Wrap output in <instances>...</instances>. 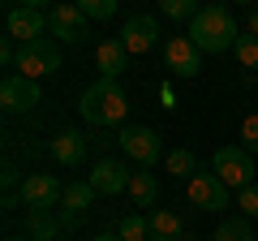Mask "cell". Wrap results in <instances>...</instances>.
Segmentation results:
<instances>
[{
  "label": "cell",
  "instance_id": "obj_25",
  "mask_svg": "<svg viewBox=\"0 0 258 241\" xmlns=\"http://www.w3.org/2000/svg\"><path fill=\"white\" fill-rule=\"evenodd\" d=\"M78 9L86 13V22H103V18H112V13H116V0H82Z\"/></svg>",
  "mask_w": 258,
  "mask_h": 241
},
{
  "label": "cell",
  "instance_id": "obj_29",
  "mask_svg": "<svg viewBox=\"0 0 258 241\" xmlns=\"http://www.w3.org/2000/svg\"><path fill=\"white\" fill-rule=\"evenodd\" d=\"M245 35L258 39V9H249V18H245Z\"/></svg>",
  "mask_w": 258,
  "mask_h": 241
},
{
  "label": "cell",
  "instance_id": "obj_32",
  "mask_svg": "<svg viewBox=\"0 0 258 241\" xmlns=\"http://www.w3.org/2000/svg\"><path fill=\"white\" fill-rule=\"evenodd\" d=\"M60 241H69V237H60Z\"/></svg>",
  "mask_w": 258,
  "mask_h": 241
},
{
  "label": "cell",
  "instance_id": "obj_17",
  "mask_svg": "<svg viewBox=\"0 0 258 241\" xmlns=\"http://www.w3.org/2000/svg\"><path fill=\"white\" fill-rule=\"evenodd\" d=\"M26 237H30V241H60V237H64L60 215H52V211H30V215H26Z\"/></svg>",
  "mask_w": 258,
  "mask_h": 241
},
{
  "label": "cell",
  "instance_id": "obj_31",
  "mask_svg": "<svg viewBox=\"0 0 258 241\" xmlns=\"http://www.w3.org/2000/svg\"><path fill=\"white\" fill-rule=\"evenodd\" d=\"M5 241H30V237H5Z\"/></svg>",
  "mask_w": 258,
  "mask_h": 241
},
{
  "label": "cell",
  "instance_id": "obj_22",
  "mask_svg": "<svg viewBox=\"0 0 258 241\" xmlns=\"http://www.w3.org/2000/svg\"><path fill=\"white\" fill-rule=\"evenodd\" d=\"M116 237L120 241H151V224L142 220V215H120V224H116Z\"/></svg>",
  "mask_w": 258,
  "mask_h": 241
},
{
  "label": "cell",
  "instance_id": "obj_23",
  "mask_svg": "<svg viewBox=\"0 0 258 241\" xmlns=\"http://www.w3.org/2000/svg\"><path fill=\"white\" fill-rule=\"evenodd\" d=\"M159 9L172 22H194L198 18V0H159Z\"/></svg>",
  "mask_w": 258,
  "mask_h": 241
},
{
  "label": "cell",
  "instance_id": "obj_11",
  "mask_svg": "<svg viewBox=\"0 0 258 241\" xmlns=\"http://www.w3.org/2000/svg\"><path fill=\"white\" fill-rule=\"evenodd\" d=\"M116 39L125 43L129 56H142V52H151V47L159 43V22L151 18V13H138V18H129L125 26H120Z\"/></svg>",
  "mask_w": 258,
  "mask_h": 241
},
{
  "label": "cell",
  "instance_id": "obj_1",
  "mask_svg": "<svg viewBox=\"0 0 258 241\" xmlns=\"http://www.w3.org/2000/svg\"><path fill=\"white\" fill-rule=\"evenodd\" d=\"M78 112H82L86 125L108 130V125H120V120H125L129 99H125V91H120V82H112V78H95V82L82 91V99H78Z\"/></svg>",
  "mask_w": 258,
  "mask_h": 241
},
{
  "label": "cell",
  "instance_id": "obj_16",
  "mask_svg": "<svg viewBox=\"0 0 258 241\" xmlns=\"http://www.w3.org/2000/svg\"><path fill=\"white\" fill-rule=\"evenodd\" d=\"M147 224H151V241H181V237H185L181 215L168 211V207H155V211L147 215Z\"/></svg>",
  "mask_w": 258,
  "mask_h": 241
},
{
  "label": "cell",
  "instance_id": "obj_4",
  "mask_svg": "<svg viewBox=\"0 0 258 241\" xmlns=\"http://www.w3.org/2000/svg\"><path fill=\"white\" fill-rule=\"evenodd\" d=\"M18 69H22V78H30V82L56 74V69H60V47H56V39L22 43V47H18Z\"/></svg>",
  "mask_w": 258,
  "mask_h": 241
},
{
  "label": "cell",
  "instance_id": "obj_8",
  "mask_svg": "<svg viewBox=\"0 0 258 241\" xmlns=\"http://www.w3.org/2000/svg\"><path fill=\"white\" fill-rule=\"evenodd\" d=\"M47 30L60 35V43H82L91 35V22H86V13L78 5H52L47 9Z\"/></svg>",
  "mask_w": 258,
  "mask_h": 241
},
{
  "label": "cell",
  "instance_id": "obj_2",
  "mask_svg": "<svg viewBox=\"0 0 258 241\" xmlns=\"http://www.w3.org/2000/svg\"><path fill=\"white\" fill-rule=\"evenodd\" d=\"M185 35H189V43L198 47V52H224V47H237L241 30H237V22H232L228 5H203Z\"/></svg>",
  "mask_w": 258,
  "mask_h": 241
},
{
  "label": "cell",
  "instance_id": "obj_5",
  "mask_svg": "<svg viewBox=\"0 0 258 241\" xmlns=\"http://www.w3.org/2000/svg\"><path fill=\"white\" fill-rule=\"evenodd\" d=\"M116 142H120V151H125L134 164H142V168H155L159 155H164V147H159V134L147 130V125H125V130L116 134Z\"/></svg>",
  "mask_w": 258,
  "mask_h": 241
},
{
  "label": "cell",
  "instance_id": "obj_13",
  "mask_svg": "<svg viewBox=\"0 0 258 241\" xmlns=\"http://www.w3.org/2000/svg\"><path fill=\"white\" fill-rule=\"evenodd\" d=\"M91 190L95 194H120V190H129V181H134V172H129L120 159H95L91 168Z\"/></svg>",
  "mask_w": 258,
  "mask_h": 241
},
{
  "label": "cell",
  "instance_id": "obj_21",
  "mask_svg": "<svg viewBox=\"0 0 258 241\" xmlns=\"http://www.w3.org/2000/svg\"><path fill=\"white\" fill-rule=\"evenodd\" d=\"M129 198H134L138 207H155V198H159L155 172H134V181H129Z\"/></svg>",
  "mask_w": 258,
  "mask_h": 241
},
{
  "label": "cell",
  "instance_id": "obj_19",
  "mask_svg": "<svg viewBox=\"0 0 258 241\" xmlns=\"http://www.w3.org/2000/svg\"><path fill=\"white\" fill-rule=\"evenodd\" d=\"M164 168H168V176H176V181H194V176L203 172V168H198V155L185 151V147H176L172 155L164 159Z\"/></svg>",
  "mask_w": 258,
  "mask_h": 241
},
{
  "label": "cell",
  "instance_id": "obj_6",
  "mask_svg": "<svg viewBox=\"0 0 258 241\" xmlns=\"http://www.w3.org/2000/svg\"><path fill=\"white\" fill-rule=\"evenodd\" d=\"M22 203L30 207V211H56L60 207V198H64V186L56 181L52 172H30L26 181H22Z\"/></svg>",
  "mask_w": 258,
  "mask_h": 241
},
{
  "label": "cell",
  "instance_id": "obj_30",
  "mask_svg": "<svg viewBox=\"0 0 258 241\" xmlns=\"http://www.w3.org/2000/svg\"><path fill=\"white\" fill-rule=\"evenodd\" d=\"M91 241H120V237H116V232H95Z\"/></svg>",
  "mask_w": 258,
  "mask_h": 241
},
{
  "label": "cell",
  "instance_id": "obj_28",
  "mask_svg": "<svg viewBox=\"0 0 258 241\" xmlns=\"http://www.w3.org/2000/svg\"><path fill=\"white\" fill-rule=\"evenodd\" d=\"M0 65H18V47H13L9 35H5V43H0Z\"/></svg>",
  "mask_w": 258,
  "mask_h": 241
},
{
  "label": "cell",
  "instance_id": "obj_20",
  "mask_svg": "<svg viewBox=\"0 0 258 241\" xmlns=\"http://www.w3.org/2000/svg\"><path fill=\"white\" fill-rule=\"evenodd\" d=\"M211 241H258V237H254V228H249L245 215H232V220H220V224H215Z\"/></svg>",
  "mask_w": 258,
  "mask_h": 241
},
{
  "label": "cell",
  "instance_id": "obj_27",
  "mask_svg": "<svg viewBox=\"0 0 258 241\" xmlns=\"http://www.w3.org/2000/svg\"><path fill=\"white\" fill-rule=\"evenodd\" d=\"M237 207H241V215H245V220H254L258 215V186H245L237 194Z\"/></svg>",
  "mask_w": 258,
  "mask_h": 241
},
{
  "label": "cell",
  "instance_id": "obj_9",
  "mask_svg": "<svg viewBox=\"0 0 258 241\" xmlns=\"http://www.w3.org/2000/svg\"><path fill=\"white\" fill-rule=\"evenodd\" d=\"M164 69L176 74V78H194L203 69V52L189 43V35H172L164 43Z\"/></svg>",
  "mask_w": 258,
  "mask_h": 241
},
{
  "label": "cell",
  "instance_id": "obj_7",
  "mask_svg": "<svg viewBox=\"0 0 258 241\" xmlns=\"http://www.w3.org/2000/svg\"><path fill=\"white\" fill-rule=\"evenodd\" d=\"M5 30H9V39H18V43H35V39H47V13L39 9V5H18V9L5 13Z\"/></svg>",
  "mask_w": 258,
  "mask_h": 241
},
{
  "label": "cell",
  "instance_id": "obj_14",
  "mask_svg": "<svg viewBox=\"0 0 258 241\" xmlns=\"http://www.w3.org/2000/svg\"><path fill=\"white\" fill-rule=\"evenodd\" d=\"M95 69H99V78H112V82H116V78L129 69L125 43H120V39H103V43L95 47Z\"/></svg>",
  "mask_w": 258,
  "mask_h": 241
},
{
  "label": "cell",
  "instance_id": "obj_15",
  "mask_svg": "<svg viewBox=\"0 0 258 241\" xmlns=\"http://www.w3.org/2000/svg\"><path fill=\"white\" fill-rule=\"evenodd\" d=\"M47 151H52V159H60L64 168H78V164L86 159V138H82L78 130H60Z\"/></svg>",
  "mask_w": 258,
  "mask_h": 241
},
{
  "label": "cell",
  "instance_id": "obj_26",
  "mask_svg": "<svg viewBox=\"0 0 258 241\" xmlns=\"http://www.w3.org/2000/svg\"><path fill=\"white\" fill-rule=\"evenodd\" d=\"M241 147H245L249 155H258V112L241 120Z\"/></svg>",
  "mask_w": 258,
  "mask_h": 241
},
{
  "label": "cell",
  "instance_id": "obj_3",
  "mask_svg": "<svg viewBox=\"0 0 258 241\" xmlns=\"http://www.w3.org/2000/svg\"><path fill=\"white\" fill-rule=\"evenodd\" d=\"M211 172L220 176L228 190H245V186H254V155H249L245 147H220L211 155Z\"/></svg>",
  "mask_w": 258,
  "mask_h": 241
},
{
  "label": "cell",
  "instance_id": "obj_12",
  "mask_svg": "<svg viewBox=\"0 0 258 241\" xmlns=\"http://www.w3.org/2000/svg\"><path fill=\"white\" fill-rule=\"evenodd\" d=\"M39 103V82H30V78H22V74H9L5 82H0V108L5 112H30Z\"/></svg>",
  "mask_w": 258,
  "mask_h": 241
},
{
  "label": "cell",
  "instance_id": "obj_18",
  "mask_svg": "<svg viewBox=\"0 0 258 241\" xmlns=\"http://www.w3.org/2000/svg\"><path fill=\"white\" fill-rule=\"evenodd\" d=\"M91 203H95V190H91V181H74V186H64L60 215H74V220H82V215L91 211Z\"/></svg>",
  "mask_w": 258,
  "mask_h": 241
},
{
  "label": "cell",
  "instance_id": "obj_10",
  "mask_svg": "<svg viewBox=\"0 0 258 241\" xmlns=\"http://www.w3.org/2000/svg\"><path fill=\"white\" fill-rule=\"evenodd\" d=\"M228 198H232V190L224 186L215 172H198V176L189 181V203L198 207V211H224Z\"/></svg>",
  "mask_w": 258,
  "mask_h": 241
},
{
  "label": "cell",
  "instance_id": "obj_24",
  "mask_svg": "<svg viewBox=\"0 0 258 241\" xmlns=\"http://www.w3.org/2000/svg\"><path fill=\"white\" fill-rule=\"evenodd\" d=\"M232 52H237V61H241L245 69H258V39H254V35H241Z\"/></svg>",
  "mask_w": 258,
  "mask_h": 241
}]
</instances>
